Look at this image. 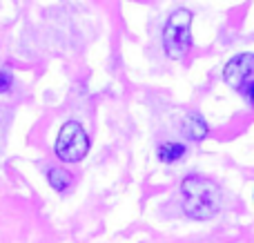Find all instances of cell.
Wrapping results in <instances>:
<instances>
[{"label":"cell","instance_id":"6da1fadb","mask_svg":"<svg viewBox=\"0 0 254 243\" xmlns=\"http://www.w3.org/2000/svg\"><path fill=\"white\" fill-rule=\"evenodd\" d=\"M181 205L185 217L194 221H210L221 212L223 190L212 179L190 174L181 181Z\"/></svg>","mask_w":254,"mask_h":243},{"label":"cell","instance_id":"7a4b0ae2","mask_svg":"<svg viewBox=\"0 0 254 243\" xmlns=\"http://www.w3.org/2000/svg\"><path fill=\"white\" fill-rule=\"evenodd\" d=\"M192 18L194 13L190 9L181 7L172 11L163 25V52L172 61H181L192 49Z\"/></svg>","mask_w":254,"mask_h":243},{"label":"cell","instance_id":"3957f363","mask_svg":"<svg viewBox=\"0 0 254 243\" xmlns=\"http://www.w3.org/2000/svg\"><path fill=\"white\" fill-rule=\"evenodd\" d=\"M89 134L85 132V127L78 121H67L63 123V127L58 129L56 136V156L63 163H80L89 152Z\"/></svg>","mask_w":254,"mask_h":243},{"label":"cell","instance_id":"277c9868","mask_svg":"<svg viewBox=\"0 0 254 243\" xmlns=\"http://www.w3.org/2000/svg\"><path fill=\"white\" fill-rule=\"evenodd\" d=\"M254 74V54L243 52L232 56L223 67V83L228 87H232L234 92H241L243 85L250 80Z\"/></svg>","mask_w":254,"mask_h":243},{"label":"cell","instance_id":"5b68a950","mask_svg":"<svg viewBox=\"0 0 254 243\" xmlns=\"http://www.w3.org/2000/svg\"><path fill=\"white\" fill-rule=\"evenodd\" d=\"M185 152H188V145L185 143H179V141H167V143H161V145L156 147V156L161 163H176V161H181L185 156Z\"/></svg>","mask_w":254,"mask_h":243},{"label":"cell","instance_id":"8992f818","mask_svg":"<svg viewBox=\"0 0 254 243\" xmlns=\"http://www.w3.org/2000/svg\"><path fill=\"white\" fill-rule=\"evenodd\" d=\"M183 132L188 134V138H190V141L198 143V141H203V138L207 136V123L201 119V116L196 114V112H190V114L185 116Z\"/></svg>","mask_w":254,"mask_h":243},{"label":"cell","instance_id":"52a82bcc","mask_svg":"<svg viewBox=\"0 0 254 243\" xmlns=\"http://www.w3.org/2000/svg\"><path fill=\"white\" fill-rule=\"evenodd\" d=\"M71 181H74V174L67 172L65 168H49L47 170V183L54 192H58V194L69 190Z\"/></svg>","mask_w":254,"mask_h":243},{"label":"cell","instance_id":"ba28073f","mask_svg":"<svg viewBox=\"0 0 254 243\" xmlns=\"http://www.w3.org/2000/svg\"><path fill=\"white\" fill-rule=\"evenodd\" d=\"M13 87V74L9 69H0V94H7Z\"/></svg>","mask_w":254,"mask_h":243},{"label":"cell","instance_id":"9c48e42d","mask_svg":"<svg viewBox=\"0 0 254 243\" xmlns=\"http://www.w3.org/2000/svg\"><path fill=\"white\" fill-rule=\"evenodd\" d=\"M243 96H246L248 105L254 110V78H250L246 85H243Z\"/></svg>","mask_w":254,"mask_h":243}]
</instances>
